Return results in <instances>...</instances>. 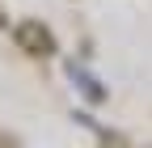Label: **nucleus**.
Here are the masks:
<instances>
[{
	"label": "nucleus",
	"mask_w": 152,
	"mask_h": 148,
	"mask_svg": "<svg viewBox=\"0 0 152 148\" xmlns=\"http://www.w3.org/2000/svg\"><path fill=\"white\" fill-rule=\"evenodd\" d=\"M17 42H21L30 55H47V51H51V34L38 26V21H26L21 30H17Z\"/></svg>",
	"instance_id": "obj_1"
}]
</instances>
